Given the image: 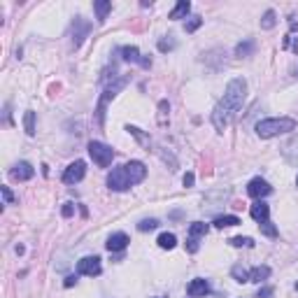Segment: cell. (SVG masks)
Returning a JSON list of instances; mask_svg holds the SVG:
<instances>
[{
  "mask_svg": "<svg viewBox=\"0 0 298 298\" xmlns=\"http://www.w3.org/2000/svg\"><path fill=\"white\" fill-rule=\"evenodd\" d=\"M245 96H247V82L245 79H242V77L231 79L228 86H226L224 98L219 100V105L214 107V112H212V124H214L217 130H224V128L233 121L235 114L240 112L242 103H245Z\"/></svg>",
  "mask_w": 298,
  "mask_h": 298,
  "instance_id": "1",
  "label": "cell"
},
{
  "mask_svg": "<svg viewBox=\"0 0 298 298\" xmlns=\"http://www.w3.org/2000/svg\"><path fill=\"white\" fill-rule=\"evenodd\" d=\"M145 177H147V168H145V163H140V161H130V163L121 166V168H114V170L107 175V186H110L112 191H126L128 186L140 184Z\"/></svg>",
  "mask_w": 298,
  "mask_h": 298,
  "instance_id": "2",
  "label": "cell"
},
{
  "mask_svg": "<svg viewBox=\"0 0 298 298\" xmlns=\"http://www.w3.org/2000/svg\"><path fill=\"white\" fill-rule=\"evenodd\" d=\"M296 128V119L291 117H275V119H263L256 124V135L259 138H275V135H284Z\"/></svg>",
  "mask_w": 298,
  "mask_h": 298,
  "instance_id": "3",
  "label": "cell"
},
{
  "mask_svg": "<svg viewBox=\"0 0 298 298\" xmlns=\"http://www.w3.org/2000/svg\"><path fill=\"white\" fill-rule=\"evenodd\" d=\"M89 154H91V159L96 161L100 168H107L110 163H112V159H114V151H112V147H107V145H103V142H89Z\"/></svg>",
  "mask_w": 298,
  "mask_h": 298,
  "instance_id": "4",
  "label": "cell"
},
{
  "mask_svg": "<svg viewBox=\"0 0 298 298\" xmlns=\"http://www.w3.org/2000/svg\"><path fill=\"white\" fill-rule=\"evenodd\" d=\"M77 273L86 277H98L103 273V266H100V259L98 256H84L77 261Z\"/></svg>",
  "mask_w": 298,
  "mask_h": 298,
  "instance_id": "5",
  "label": "cell"
},
{
  "mask_svg": "<svg viewBox=\"0 0 298 298\" xmlns=\"http://www.w3.org/2000/svg\"><path fill=\"white\" fill-rule=\"evenodd\" d=\"M126 86V79H117L114 84H110L105 89V93H103V98H100V103H98V110H96V114H98V124H103V114H105V105L112 100V98L117 96V91H121Z\"/></svg>",
  "mask_w": 298,
  "mask_h": 298,
  "instance_id": "6",
  "label": "cell"
},
{
  "mask_svg": "<svg viewBox=\"0 0 298 298\" xmlns=\"http://www.w3.org/2000/svg\"><path fill=\"white\" fill-rule=\"evenodd\" d=\"M86 175V163L84 161H74V163H70L68 168H65L63 172V182L65 184H77V182H82Z\"/></svg>",
  "mask_w": 298,
  "mask_h": 298,
  "instance_id": "7",
  "label": "cell"
},
{
  "mask_svg": "<svg viewBox=\"0 0 298 298\" xmlns=\"http://www.w3.org/2000/svg\"><path fill=\"white\" fill-rule=\"evenodd\" d=\"M270 191H273V186H270L266 180H261V177H256V180H252L247 184V193H249L252 198H263V196H268Z\"/></svg>",
  "mask_w": 298,
  "mask_h": 298,
  "instance_id": "8",
  "label": "cell"
},
{
  "mask_svg": "<svg viewBox=\"0 0 298 298\" xmlns=\"http://www.w3.org/2000/svg\"><path fill=\"white\" fill-rule=\"evenodd\" d=\"M33 175H35V170H33L31 163H26V161L17 163V166H14V170H12V177H14V180H19V182L31 180Z\"/></svg>",
  "mask_w": 298,
  "mask_h": 298,
  "instance_id": "9",
  "label": "cell"
},
{
  "mask_svg": "<svg viewBox=\"0 0 298 298\" xmlns=\"http://www.w3.org/2000/svg\"><path fill=\"white\" fill-rule=\"evenodd\" d=\"M186 291H189V296L191 298H198V296H207L210 294V284H207V279H193L191 284L186 287Z\"/></svg>",
  "mask_w": 298,
  "mask_h": 298,
  "instance_id": "10",
  "label": "cell"
},
{
  "mask_svg": "<svg viewBox=\"0 0 298 298\" xmlns=\"http://www.w3.org/2000/svg\"><path fill=\"white\" fill-rule=\"evenodd\" d=\"M128 242L130 240H128L126 233H114V235H110V240H107V249L110 252H121V249H126Z\"/></svg>",
  "mask_w": 298,
  "mask_h": 298,
  "instance_id": "11",
  "label": "cell"
},
{
  "mask_svg": "<svg viewBox=\"0 0 298 298\" xmlns=\"http://www.w3.org/2000/svg\"><path fill=\"white\" fill-rule=\"evenodd\" d=\"M121 54H124V58H126V61L140 63V65H145V68H149V65H151V61H149V58H140L138 47H124V49H121Z\"/></svg>",
  "mask_w": 298,
  "mask_h": 298,
  "instance_id": "12",
  "label": "cell"
},
{
  "mask_svg": "<svg viewBox=\"0 0 298 298\" xmlns=\"http://www.w3.org/2000/svg\"><path fill=\"white\" fill-rule=\"evenodd\" d=\"M249 214H252V219L256 222H268V214H270V207H268L266 203H254L252 207H249Z\"/></svg>",
  "mask_w": 298,
  "mask_h": 298,
  "instance_id": "13",
  "label": "cell"
},
{
  "mask_svg": "<svg viewBox=\"0 0 298 298\" xmlns=\"http://www.w3.org/2000/svg\"><path fill=\"white\" fill-rule=\"evenodd\" d=\"M270 277V268L268 266H256L254 270H249V282H263Z\"/></svg>",
  "mask_w": 298,
  "mask_h": 298,
  "instance_id": "14",
  "label": "cell"
},
{
  "mask_svg": "<svg viewBox=\"0 0 298 298\" xmlns=\"http://www.w3.org/2000/svg\"><path fill=\"white\" fill-rule=\"evenodd\" d=\"M191 10V2H186V0H180L177 5H175V10L170 12V19H182V17H186Z\"/></svg>",
  "mask_w": 298,
  "mask_h": 298,
  "instance_id": "15",
  "label": "cell"
},
{
  "mask_svg": "<svg viewBox=\"0 0 298 298\" xmlns=\"http://www.w3.org/2000/svg\"><path fill=\"white\" fill-rule=\"evenodd\" d=\"M238 224H240V219L233 217V214H226V217H217V219H214V226H217V228H228V226H238Z\"/></svg>",
  "mask_w": 298,
  "mask_h": 298,
  "instance_id": "16",
  "label": "cell"
},
{
  "mask_svg": "<svg viewBox=\"0 0 298 298\" xmlns=\"http://www.w3.org/2000/svg\"><path fill=\"white\" fill-rule=\"evenodd\" d=\"M156 242H159L161 249H172V247L177 245V238H175L172 233H161Z\"/></svg>",
  "mask_w": 298,
  "mask_h": 298,
  "instance_id": "17",
  "label": "cell"
},
{
  "mask_svg": "<svg viewBox=\"0 0 298 298\" xmlns=\"http://www.w3.org/2000/svg\"><path fill=\"white\" fill-rule=\"evenodd\" d=\"M96 14H98V21H105V17H107V12L112 10V2H105V0H98L96 5Z\"/></svg>",
  "mask_w": 298,
  "mask_h": 298,
  "instance_id": "18",
  "label": "cell"
},
{
  "mask_svg": "<svg viewBox=\"0 0 298 298\" xmlns=\"http://www.w3.org/2000/svg\"><path fill=\"white\" fill-rule=\"evenodd\" d=\"M207 228H210L207 224H203V222H193L191 226H189V235H191V238H198V235H205V233H207Z\"/></svg>",
  "mask_w": 298,
  "mask_h": 298,
  "instance_id": "19",
  "label": "cell"
},
{
  "mask_svg": "<svg viewBox=\"0 0 298 298\" xmlns=\"http://www.w3.org/2000/svg\"><path fill=\"white\" fill-rule=\"evenodd\" d=\"M23 126L28 135H35V112H26L23 114Z\"/></svg>",
  "mask_w": 298,
  "mask_h": 298,
  "instance_id": "20",
  "label": "cell"
},
{
  "mask_svg": "<svg viewBox=\"0 0 298 298\" xmlns=\"http://www.w3.org/2000/svg\"><path fill=\"white\" fill-rule=\"evenodd\" d=\"M233 277L238 282H249V273L242 266H233Z\"/></svg>",
  "mask_w": 298,
  "mask_h": 298,
  "instance_id": "21",
  "label": "cell"
},
{
  "mask_svg": "<svg viewBox=\"0 0 298 298\" xmlns=\"http://www.w3.org/2000/svg\"><path fill=\"white\" fill-rule=\"evenodd\" d=\"M168 110H170V107H168V100H161L159 103V124L161 126H166V124H168V119H166V112H168Z\"/></svg>",
  "mask_w": 298,
  "mask_h": 298,
  "instance_id": "22",
  "label": "cell"
},
{
  "mask_svg": "<svg viewBox=\"0 0 298 298\" xmlns=\"http://www.w3.org/2000/svg\"><path fill=\"white\" fill-rule=\"evenodd\" d=\"M156 226H159L156 219H142V222L138 224V231H154Z\"/></svg>",
  "mask_w": 298,
  "mask_h": 298,
  "instance_id": "23",
  "label": "cell"
},
{
  "mask_svg": "<svg viewBox=\"0 0 298 298\" xmlns=\"http://www.w3.org/2000/svg\"><path fill=\"white\" fill-rule=\"evenodd\" d=\"M261 26H263V28H273V26H275V12L268 10L266 14H263V21H261Z\"/></svg>",
  "mask_w": 298,
  "mask_h": 298,
  "instance_id": "24",
  "label": "cell"
},
{
  "mask_svg": "<svg viewBox=\"0 0 298 298\" xmlns=\"http://www.w3.org/2000/svg\"><path fill=\"white\" fill-rule=\"evenodd\" d=\"M259 226H261V231H263V233H266L268 238H275V235H277V228H275V226H273V224L261 222V224H259Z\"/></svg>",
  "mask_w": 298,
  "mask_h": 298,
  "instance_id": "25",
  "label": "cell"
},
{
  "mask_svg": "<svg viewBox=\"0 0 298 298\" xmlns=\"http://www.w3.org/2000/svg\"><path fill=\"white\" fill-rule=\"evenodd\" d=\"M231 245L233 247H252L254 242H252V238H233V240H231Z\"/></svg>",
  "mask_w": 298,
  "mask_h": 298,
  "instance_id": "26",
  "label": "cell"
},
{
  "mask_svg": "<svg viewBox=\"0 0 298 298\" xmlns=\"http://www.w3.org/2000/svg\"><path fill=\"white\" fill-rule=\"evenodd\" d=\"M201 23H203V19H193V21H189V23H186V31H189V33H193V31H196V28H198V26H201Z\"/></svg>",
  "mask_w": 298,
  "mask_h": 298,
  "instance_id": "27",
  "label": "cell"
},
{
  "mask_svg": "<svg viewBox=\"0 0 298 298\" xmlns=\"http://www.w3.org/2000/svg\"><path fill=\"white\" fill-rule=\"evenodd\" d=\"M73 212H74L73 203H65V205H63V217H73Z\"/></svg>",
  "mask_w": 298,
  "mask_h": 298,
  "instance_id": "28",
  "label": "cell"
},
{
  "mask_svg": "<svg viewBox=\"0 0 298 298\" xmlns=\"http://www.w3.org/2000/svg\"><path fill=\"white\" fill-rule=\"evenodd\" d=\"M2 198H5V203H12V201H14V196H12V191L7 189V186H2Z\"/></svg>",
  "mask_w": 298,
  "mask_h": 298,
  "instance_id": "29",
  "label": "cell"
},
{
  "mask_svg": "<svg viewBox=\"0 0 298 298\" xmlns=\"http://www.w3.org/2000/svg\"><path fill=\"white\" fill-rule=\"evenodd\" d=\"M186 247H189V252H191V254L193 252H198V240H196V238H189V245Z\"/></svg>",
  "mask_w": 298,
  "mask_h": 298,
  "instance_id": "30",
  "label": "cell"
},
{
  "mask_svg": "<svg viewBox=\"0 0 298 298\" xmlns=\"http://www.w3.org/2000/svg\"><path fill=\"white\" fill-rule=\"evenodd\" d=\"M184 186H193V172H186V175H184Z\"/></svg>",
  "mask_w": 298,
  "mask_h": 298,
  "instance_id": "31",
  "label": "cell"
},
{
  "mask_svg": "<svg viewBox=\"0 0 298 298\" xmlns=\"http://www.w3.org/2000/svg\"><path fill=\"white\" fill-rule=\"evenodd\" d=\"M252 49V44H238V54H247Z\"/></svg>",
  "mask_w": 298,
  "mask_h": 298,
  "instance_id": "32",
  "label": "cell"
},
{
  "mask_svg": "<svg viewBox=\"0 0 298 298\" xmlns=\"http://www.w3.org/2000/svg\"><path fill=\"white\" fill-rule=\"evenodd\" d=\"M270 294H273V289H261V291H259V298H266V296H270Z\"/></svg>",
  "mask_w": 298,
  "mask_h": 298,
  "instance_id": "33",
  "label": "cell"
},
{
  "mask_svg": "<svg viewBox=\"0 0 298 298\" xmlns=\"http://www.w3.org/2000/svg\"><path fill=\"white\" fill-rule=\"evenodd\" d=\"M77 284V277H65V287H73Z\"/></svg>",
  "mask_w": 298,
  "mask_h": 298,
  "instance_id": "34",
  "label": "cell"
},
{
  "mask_svg": "<svg viewBox=\"0 0 298 298\" xmlns=\"http://www.w3.org/2000/svg\"><path fill=\"white\" fill-rule=\"evenodd\" d=\"M296 289H298V282H296Z\"/></svg>",
  "mask_w": 298,
  "mask_h": 298,
  "instance_id": "35",
  "label": "cell"
},
{
  "mask_svg": "<svg viewBox=\"0 0 298 298\" xmlns=\"http://www.w3.org/2000/svg\"><path fill=\"white\" fill-rule=\"evenodd\" d=\"M296 184H298V180H296Z\"/></svg>",
  "mask_w": 298,
  "mask_h": 298,
  "instance_id": "36",
  "label": "cell"
}]
</instances>
